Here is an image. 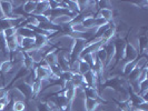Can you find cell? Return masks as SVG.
Wrapping results in <instances>:
<instances>
[{
  "label": "cell",
  "instance_id": "6da1fadb",
  "mask_svg": "<svg viewBox=\"0 0 148 111\" xmlns=\"http://www.w3.org/2000/svg\"><path fill=\"white\" fill-rule=\"evenodd\" d=\"M86 42H87V40H85V39H77L75 41L74 48L71 50V61L79 59L82 52L84 51V49L86 47Z\"/></svg>",
  "mask_w": 148,
  "mask_h": 111
},
{
  "label": "cell",
  "instance_id": "7a4b0ae2",
  "mask_svg": "<svg viewBox=\"0 0 148 111\" xmlns=\"http://www.w3.org/2000/svg\"><path fill=\"white\" fill-rule=\"evenodd\" d=\"M77 15H62V16H58V17H55V18H49V21L51 22L53 26H66V25H69L70 22L73 21L75 17Z\"/></svg>",
  "mask_w": 148,
  "mask_h": 111
},
{
  "label": "cell",
  "instance_id": "3957f363",
  "mask_svg": "<svg viewBox=\"0 0 148 111\" xmlns=\"http://www.w3.org/2000/svg\"><path fill=\"white\" fill-rule=\"evenodd\" d=\"M23 52H25L30 59L34 61V63H36V65H39V63L44 60V56L41 54L40 50H39L38 48H36V47H32V48H30L28 50H25Z\"/></svg>",
  "mask_w": 148,
  "mask_h": 111
},
{
  "label": "cell",
  "instance_id": "277c9868",
  "mask_svg": "<svg viewBox=\"0 0 148 111\" xmlns=\"http://www.w3.org/2000/svg\"><path fill=\"white\" fill-rule=\"evenodd\" d=\"M138 51L132 47L129 44H127L126 46V50H125V56H124V60L126 62H129V61H134V60H137L138 58Z\"/></svg>",
  "mask_w": 148,
  "mask_h": 111
},
{
  "label": "cell",
  "instance_id": "5b68a950",
  "mask_svg": "<svg viewBox=\"0 0 148 111\" xmlns=\"http://www.w3.org/2000/svg\"><path fill=\"white\" fill-rule=\"evenodd\" d=\"M8 97L10 98L11 102L16 101H26V98L21 93V91L18 88H11L8 90Z\"/></svg>",
  "mask_w": 148,
  "mask_h": 111
},
{
  "label": "cell",
  "instance_id": "8992f818",
  "mask_svg": "<svg viewBox=\"0 0 148 111\" xmlns=\"http://www.w3.org/2000/svg\"><path fill=\"white\" fill-rule=\"evenodd\" d=\"M17 35H20L23 38H35V36H36L34 28H30V27L25 26V25L17 28Z\"/></svg>",
  "mask_w": 148,
  "mask_h": 111
},
{
  "label": "cell",
  "instance_id": "52a82bcc",
  "mask_svg": "<svg viewBox=\"0 0 148 111\" xmlns=\"http://www.w3.org/2000/svg\"><path fill=\"white\" fill-rule=\"evenodd\" d=\"M50 9L49 7V1H37L36 3V10L32 16H40L45 15V12H47Z\"/></svg>",
  "mask_w": 148,
  "mask_h": 111
},
{
  "label": "cell",
  "instance_id": "ba28073f",
  "mask_svg": "<svg viewBox=\"0 0 148 111\" xmlns=\"http://www.w3.org/2000/svg\"><path fill=\"white\" fill-rule=\"evenodd\" d=\"M57 51L49 52V53H47L44 57V60L47 62V65L50 67V68L58 65V54H57Z\"/></svg>",
  "mask_w": 148,
  "mask_h": 111
},
{
  "label": "cell",
  "instance_id": "9c48e42d",
  "mask_svg": "<svg viewBox=\"0 0 148 111\" xmlns=\"http://www.w3.org/2000/svg\"><path fill=\"white\" fill-rule=\"evenodd\" d=\"M119 104L116 102H104L98 106L96 111H119Z\"/></svg>",
  "mask_w": 148,
  "mask_h": 111
},
{
  "label": "cell",
  "instance_id": "30bf717a",
  "mask_svg": "<svg viewBox=\"0 0 148 111\" xmlns=\"http://www.w3.org/2000/svg\"><path fill=\"white\" fill-rule=\"evenodd\" d=\"M35 74H36V79L44 80V79H48L49 78V76L51 74V70H46L44 68L37 66L35 68Z\"/></svg>",
  "mask_w": 148,
  "mask_h": 111
},
{
  "label": "cell",
  "instance_id": "8fae6325",
  "mask_svg": "<svg viewBox=\"0 0 148 111\" xmlns=\"http://www.w3.org/2000/svg\"><path fill=\"white\" fill-rule=\"evenodd\" d=\"M17 88L21 91V93L25 96L26 100H29V99H34V96H32V90H31V87L26 84L25 82H22L21 84H19Z\"/></svg>",
  "mask_w": 148,
  "mask_h": 111
},
{
  "label": "cell",
  "instance_id": "7c38bea8",
  "mask_svg": "<svg viewBox=\"0 0 148 111\" xmlns=\"http://www.w3.org/2000/svg\"><path fill=\"white\" fill-rule=\"evenodd\" d=\"M23 59H25V52L21 49H18L17 51L11 53L10 57V61L12 63H23Z\"/></svg>",
  "mask_w": 148,
  "mask_h": 111
},
{
  "label": "cell",
  "instance_id": "4fadbf2b",
  "mask_svg": "<svg viewBox=\"0 0 148 111\" xmlns=\"http://www.w3.org/2000/svg\"><path fill=\"white\" fill-rule=\"evenodd\" d=\"M96 16L104 18L107 22H111L112 21V18H114V9L112 10H109V9H100V10H98Z\"/></svg>",
  "mask_w": 148,
  "mask_h": 111
},
{
  "label": "cell",
  "instance_id": "5bb4252c",
  "mask_svg": "<svg viewBox=\"0 0 148 111\" xmlns=\"http://www.w3.org/2000/svg\"><path fill=\"white\" fill-rule=\"evenodd\" d=\"M36 3H37V1H26L21 8L23 14L25 15H34V12L36 10Z\"/></svg>",
  "mask_w": 148,
  "mask_h": 111
},
{
  "label": "cell",
  "instance_id": "9a60e30c",
  "mask_svg": "<svg viewBox=\"0 0 148 111\" xmlns=\"http://www.w3.org/2000/svg\"><path fill=\"white\" fill-rule=\"evenodd\" d=\"M86 110L87 111H96L98 106L100 104H104L101 100H95V99H89V98H86Z\"/></svg>",
  "mask_w": 148,
  "mask_h": 111
},
{
  "label": "cell",
  "instance_id": "2e32d148",
  "mask_svg": "<svg viewBox=\"0 0 148 111\" xmlns=\"http://www.w3.org/2000/svg\"><path fill=\"white\" fill-rule=\"evenodd\" d=\"M0 7L2 9L5 18H8V17H10V16L12 15L14 9H12V6H11L10 1H0Z\"/></svg>",
  "mask_w": 148,
  "mask_h": 111
},
{
  "label": "cell",
  "instance_id": "e0dca14e",
  "mask_svg": "<svg viewBox=\"0 0 148 111\" xmlns=\"http://www.w3.org/2000/svg\"><path fill=\"white\" fill-rule=\"evenodd\" d=\"M84 91H85L86 98L95 99V100H101V99H100V96H99V92H98V90H96V89L90 88V87H86V88H84ZM101 101H103V100H101Z\"/></svg>",
  "mask_w": 148,
  "mask_h": 111
},
{
  "label": "cell",
  "instance_id": "ac0fdd59",
  "mask_svg": "<svg viewBox=\"0 0 148 111\" xmlns=\"http://www.w3.org/2000/svg\"><path fill=\"white\" fill-rule=\"evenodd\" d=\"M71 81L74 83V86L77 87H82V88H86V84L84 82V78H82V74H73V78H71Z\"/></svg>",
  "mask_w": 148,
  "mask_h": 111
},
{
  "label": "cell",
  "instance_id": "d6986e66",
  "mask_svg": "<svg viewBox=\"0 0 148 111\" xmlns=\"http://www.w3.org/2000/svg\"><path fill=\"white\" fill-rule=\"evenodd\" d=\"M6 44H7V49H8V51L10 52V54L14 53V52L17 51V50L19 49L15 41V36L11 38H7V39H6Z\"/></svg>",
  "mask_w": 148,
  "mask_h": 111
},
{
  "label": "cell",
  "instance_id": "ffe728a7",
  "mask_svg": "<svg viewBox=\"0 0 148 111\" xmlns=\"http://www.w3.org/2000/svg\"><path fill=\"white\" fill-rule=\"evenodd\" d=\"M48 44V37H45L41 35H36L35 36V47L36 48H41L42 46Z\"/></svg>",
  "mask_w": 148,
  "mask_h": 111
},
{
  "label": "cell",
  "instance_id": "44dd1931",
  "mask_svg": "<svg viewBox=\"0 0 148 111\" xmlns=\"http://www.w3.org/2000/svg\"><path fill=\"white\" fill-rule=\"evenodd\" d=\"M35 47V38H23V41H22L21 49L25 50H28L30 48Z\"/></svg>",
  "mask_w": 148,
  "mask_h": 111
},
{
  "label": "cell",
  "instance_id": "7402d4cb",
  "mask_svg": "<svg viewBox=\"0 0 148 111\" xmlns=\"http://www.w3.org/2000/svg\"><path fill=\"white\" fill-rule=\"evenodd\" d=\"M35 80H36V74H35V69H32L31 71H29L28 72V74L23 78V82L26 83V84H28V86H32V83L35 82Z\"/></svg>",
  "mask_w": 148,
  "mask_h": 111
},
{
  "label": "cell",
  "instance_id": "603a6c76",
  "mask_svg": "<svg viewBox=\"0 0 148 111\" xmlns=\"http://www.w3.org/2000/svg\"><path fill=\"white\" fill-rule=\"evenodd\" d=\"M145 68H147V57L141 56L139 59L136 60V69L143 70Z\"/></svg>",
  "mask_w": 148,
  "mask_h": 111
},
{
  "label": "cell",
  "instance_id": "cb8c5ba5",
  "mask_svg": "<svg viewBox=\"0 0 148 111\" xmlns=\"http://www.w3.org/2000/svg\"><path fill=\"white\" fill-rule=\"evenodd\" d=\"M134 69H136V60L126 62V65H125V67H124V74L127 77L128 74L133 71Z\"/></svg>",
  "mask_w": 148,
  "mask_h": 111
},
{
  "label": "cell",
  "instance_id": "d4e9b609",
  "mask_svg": "<svg viewBox=\"0 0 148 111\" xmlns=\"http://www.w3.org/2000/svg\"><path fill=\"white\" fill-rule=\"evenodd\" d=\"M12 62L9 60V61H5V62H2V63H0V72H1V74H7L8 71L12 68Z\"/></svg>",
  "mask_w": 148,
  "mask_h": 111
},
{
  "label": "cell",
  "instance_id": "484cf974",
  "mask_svg": "<svg viewBox=\"0 0 148 111\" xmlns=\"http://www.w3.org/2000/svg\"><path fill=\"white\" fill-rule=\"evenodd\" d=\"M14 111H25L26 110V101H16L12 102Z\"/></svg>",
  "mask_w": 148,
  "mask_h": 111
},
{
  "label": "cell",
  "instance_id": "4316f807",
  "mask_svg": "<svg viewBox=\"0 0 148 111\" xmlns=\"http://www.w3.org/2000/svg\"><path fill=\"white\" fill-rule=\"evenodd\" d=\"M79 63H80V59L70 61V71L73 74H79Z\"/></svg>",
  "mask_w": 148,
  "mask_h": 111
},
{
  "label": "cell",
  "instance_id": "83f0119b",
  "mask_svg": "<svg viewBox=\"0 0 148 111\" xmlns=\"http://www.w3.org/2000/svg\"><path fill=\"white\" fill-rule=\"evenodd\" d=\"M8 28H11V23L9 21V19H8V18H2V19H0V32L5 31V30L8 29Z\"/></svg>",
  "mask_w": 148,
  "mask_h": 111
},
{
  "label": "cell",
  "instance_id": "f1b7e54d",
  "mask_svg": "<svg viewBox=\"0 0 148 111\" xmlns=\"http://www.w3.org/2000/svg\"><path fill=\"white\" fill-rule=\"evenodd\" d=\"M97 6H98V9H109V10H112V3L110 1H97Z\"/></svg>",
  "mask_w": 148,
  "mask_h": 111
},
{
  "label": "cell",
  "instance_id": "f546056e",
  "mask_svg": "<svg viewBox=\"0 0 148 111\" xmlns=\"http://www.w3.org/2000/svg\"><path fill=\"white\" fill-rule=\"evenodd\" d=\"M91 68H90V66H89L87 62H85L84 60L80 59V63H79V74H86L87 71H89Z\"/></svg>",
  "mask_w": 148,
  "mask_h": 111
},
{
  "label": "cell",
  "instance_id": "4dcf8cb0",
  "mask_svg": "<svg viewBox=\"0 0 148 111\" xmlns=\"http://www.w3.org/2000/svg\"><path fill=\"white\" fill-rule=\"evenodd\" d=\"M96 57L99 61H101L104 65H106V61H107V54H106V51L104 50V48H103V49H100L99 51L96 52Z\"/></svg>",
  "mask_w": 148,
  "mask_h": 111
},
{
  "label": "cell",
  "instance_id": "1f68e13d",
  "mask_svg": "<svg viewBox=\"0 0 148 111\" xmlns=\"http://www.w3.org/2000/svg\"><path fill=\"white\" fill-rule=\"evenodd\" d=\"M16 33H17V28H14V27H11V28H8L6 29L5 31H2V35H3V37L6 38H11L14 37Z\"/></svg>",
  "mask_w": 148,
  "mask_h": 111
},
{
  "label": "cell",
  "instance_id": "d6a6232c",
  "mask_svg": "<svg viewBox=\"0 0 148 111\" xmlns=\"http://www.w3.org/2000/svg\"><path fill=\"white\" fill-rule=\"evenodd\" d=\"M76 89V88H75ZM75 89H66V90H64L62 91V93H64V96L66 98L67 100L70 102L73 99H74L75 97Z\"/></svg>",
  "mask_w": 148,
  "mask_h": 111
},
{
  "label": "cell",
  "instance_id": "836d02e7",
  "mask_svg": "<svg viewBox=\"0 0 148 111\" xmlns=\"http://www.w3.org/2000/svg\"><path fill=\"white\" fill-rule=\"evenodd\" d=\"M45 102H46V104H47V106L49 107L50 111H61V109H60L59 107H58L57 104H55L53 101H51V100H49V99H46V100H45Z\"/></svg>",
  "mask_w": 148,
  "mask_h": 111
},
{
  "label": "cell",
  "instance_id": "e575fe53",
  "mask_svg": "<svg viewBox=\"0 0 148 111\" xmlns=\"http://www.w3.org/2000/svg\"><path fill=\"white\" fill-rule=\"evenodd\" d=\"M25 2H26V1H21V0H14V1H10V3H11V6H12L14 11H15V10H18V9H20V8H22V6L25 5Z\"/></svg>",
  "mask_w": 148,
  "mask_h": 111
},
{
  "label": "cell",
  "instance_id": "d590c367",
  "mask_svg": "<svg viewBox=\"0 0 148 111\" xmlns=\"http://www.w3.org/2000/svg\"><path fill=\"white\" fill-rule=\"evenodd\" d=\"M37 110L38 111H50L49 107L45 101H37Z\"/></svg>",
  "mask_w": 148,
  "mask_h": 111
},
{
  "label": "cell",
  "instance_id": "8d00e7d4",
  "mask_svg": "<svg viewBox=\"0 0 148 111\" xmlns=\"http://www.w3.org/2000/svg\"><path fill=\"white\" fill-rule=\"evenodd\" d=\"M73 72L71 71H64L61 76H60V79H62V80H65V81H69V80H71V78H73Z\"/></svg>",
  "mask_w": 148,
  "mask_h": 111
},
{
  "label": "cell",
  "instance_id": "74e56055",
  "mask_svg": "<svg viewBox=\"0 0 148 111\" xmlns=\"http://www.w3.org/2000/svg\"><path fill=\"white\" fill-rule=\"evenodd\" d=\"M133 108H135L136 110L138 111H148V102H141V104H137Z\"/></svg>",
  "mask_w": 148,
  "mask_h": 111
},
{
  "label": "cell",
  "instance_id": "f35d334b",
  "mask_svg": "<svg viewBox=\"0 0 148 111\" xmlns=\"http://www.w3.org/2000/svg\"><path fill=\"white\" fill-rule=\"evenodd\" d=\"M15 41L17 46H18V48L19 49H21V46H22V41H23V37H21L20 35H15Z\"/></svg>",
  "mask_w": 148,
  "mask_h": 111
},
{
  "label": "cell",
  "instance_id": "ab89813d",
  "mask_svg": "<svg viewBox=\"0 0 148 111\" xmlns=\"http://www.w3.org/2000/svg\"><path fill=\"white\" fill-rule=\"evenodd\" d=\"M8 95V90L5 87H2V88H0V100L1 99H3V98H6Z\"/></svg>",
  "mask_w": 148,
  "mask_h": 111
},
{
  "label": "cell",
  "instance_id": "60d3db41",
  "mask_svg": "<svg viewBox=\"0 0 148 111\" xmlns=\"http://www.w3.org/2000/svg\"><path fill=\"white\" fill-rule=\"evenodd\" d=\"M2 18H5V15H3L2 9H1V7H0V19H2Z\"/></svg>",
  "mask_w": 148,
  "mask_h": 111
},
{
  "label": "cell",
  "instance_id": "b9f144b4",
  "mask_svg": "<svg viewBox=\"0 0 148 111\" xmlns=\"http://www.w3.org/2000/svg\"><path fill=\"white\" fill-rule=\"evenodd\" d=\"M5 108H6V106L3 104H0V111H3L5 110Z\"/></svg>",
  "mask_w": 148,
  "mask_h": 111
},
{
  "label": "cell",
  "instance_id": "7bdbcfd3",
  "mask_svg": "<svg viewBox=\"0 0 148 111\" xmlns=\"http://www.w3.org/2000/svg\"><path fill=\"white\" fill-rule=\"evenodd\" d=\"M119 111H120V110H119Z\"/></svg>",
  "mask_w": 148,
  "mask_h": 111
}]
</instances>
